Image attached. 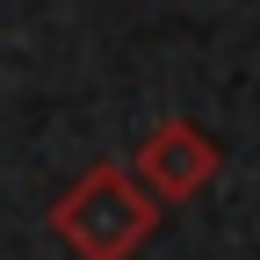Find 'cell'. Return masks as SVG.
Returning <instances> with one entry per match:
<instances>
[{
    "mask_svg": "<svg viewBox=\"0 0 260 260\" xmlns=\"http://www.w3.org/2000/svg\"><path fill=\"white\" fill-rule=\"evenodd\" d=\"M51 232H58V246H73L80 260H138L145 239L159 232V203L138 188L130 167L102 159V167H87L51 203Z\"/></svg>",
    "mask_w": 260,
    "mask_h": 260,
    "instance_id": "obj_1",
    "label": "cell"
},
{
    "mask_svg": "<svg viewBox=\"0 0 260 260\" xmlns=\"http://www.w3.org/2000/svg\"><path fill=\"white\" fill-rule=\"evenodd\" d=\"M217 167H224L217 138H210L203 123H188V116L152 123V130H145V145H138V159H130L138 188L152 195L159 210H167V203H195V195L217 181Z\"/></svg>",
    "mask_w": 260,
    "mask_h": 260,
    "instance_id": "obj_2",
    "label": "cell"
}]
</instances>
